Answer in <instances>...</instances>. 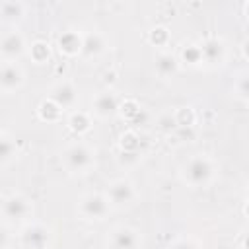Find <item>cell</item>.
Here are the masks:
<instances>
[{
	"label": "cell",
	"mask_w": 249,
	"mask_h": 249,
	"mask_svg": "<svg viewBox=\"0 0 249 249\" xmlns=\"http://www.w3.org/2000/svg\"><path fill=\"white\" fill-rule=\"evenodd\" d=\"M216 175L218 163L208 154H195L181 167V177L191 189H206L208 185H212Z\"/></svg>",
	"instance_id": "obj_1"
},
{
	"label": "cell",
	"mask_w": 249,
	"mask_h": 249,
	"mask_svg": "<svg viewBox=\"0 0 249 249\" xmlns=\"http://www.w3.org/2000/svg\"><path fill=\"white\" fill-rule=\"evenodd\" d=\"M62 165L72 175H84L95 165V152L86 142H72L62 150Z\"/></svg>",
	"instance_id": "obj_2"
},
{
	"label": "cell",
	"mask_w": 249,
	"mask_h": 249,
	"mask_svg": "<svg viewBox=\"0 0 249 249\" xmlns=\"http://www.w3.org/2000/svg\"><path fill=\"white\" fill-rule=\"evenodd\" d=\"M0 216L8 224H27L33 216V204L23 193H8L0 200Z\"/></svg>",
	"instance_id": "obj_3"
},
{
	"label": "cell",
	"mask_w": 249,
	"mask_h": 249,
	"mask_svg": "<svg viewBox=\"0 0 249 249\" xmlns=\"http://www.w3.org/2000/svg\"><path fill=\"white\" fill-rule=\"evenodd\" d=\"M111 210L109 200L101 193H86L78 202V214L89 222H101Z\"/></svg>",
	"instance_id": "obj_4"
},
{
	"label": "cell",
	"mask_w": 249,
	"mask_h": 249,
	"mask_svg": "<svg viewBox=\"0 0 249 249\" xmlns=\"http://www.w3.org/2000/svg\"><path fill=\"white\" fill-rule=\"evenodd\" d=\"M105 198L109 200L111 206H130L136 202L138 198V191L134 187L132 181L124 179V177H119V179H113L109 185H107V191H105Z\"/></svg>",
	"instance_id": "obj_5"
},
{
	"label": "cell",
	"mask_w": 249,
	"mask_h": 249,
	"mask_svg": "<svg viewBox=\"0 0 249 249\" xmlns=\"http://www.w3.org/2000/svg\"><path fill=\"white\" fill-rule=\"evenodd\" d=\"M51 239V230L41 222H27L19 231V243L23 249H47Z\"/></svg>",
	"instance_id": "obj_6"
},
{
	"label": "cell",
	"mask_w": 249,
	"mask_h": 249,
	"mask_svg": "<svg viewBox=\"0 0 249 249\" xmlns=\"http://www.w3.org/2000/svg\"><path fill=\"white\" fill-rule=\"evenodd\" d=\"M107 245L109 249H140L142 233L128 224H119L109 231Z\"/></svg>",
	"instance_id": "obj_7"
},
{
	"label": "cell",
	"mask_w": 249,
	"mask_h": 249,
	"mask_svg": "<svg viewBox=\"0 0 249 249\" xmlns=\"http://www.w3.org/2000/svg\"><path fill=\"white\" fill-rule=\"evenodd\" d=\"M119 103H121V97L113 89H103V91L95 93V97L91 99L89 115L95 117V119L107 121V119H111L119 113Z\"/></svg>",
	"instance_id": "obj_8"
},
{
	"label": "cell",
	"mask_w": 249,
	"mask_h": 249,
	"mask_svg": "<svg viewBox=\"0 0 249 249\" xmlns=\"http://www.w3.org/2000/svg\"><path fill=\"white\" fill-rule=\"evenodd\" d=\"M78 88L72 80H58L49 89V99H53L62 111H72L78 105Z\"/></svg>",
	"instance_id": "obj_9"
},
{
	"label": "cell",
	"mask_w": 249,
	"mask_h": 249,
	"mask_svg": "<svg viewBox=\"0 0 249 249\" xmlns=\"http://www.w3.org/2000/svg\"><path fill=\"white\" fill-rule=\"evenodd\" d=\"M25 51L27 43L19 31L12 29L0 37V56L4 58V62H16L19 56L25 54Z\"/></svg>",
	"instance_id": "obj_10"
},
{
	"label": "cell",
	"mask_w": 249,
	"mask_h": 249,
	"mask_svg": "<svg viewBox=\"0 0 249 249\" xmlns=\"http://www.w3.org/2000/svg\"><path fill=\"white\" fill-rule=\"evenodd\" d=\"M25 84V72L18 62L0 64V93H14Z\"/></svg>",
	"instance_id": "obj_11"
},
{
	"label": "cell",
	"mask_w": 249,
	"mask_h": 249,
	"mask_svg": "<svg viewBox=\"0 0 249 249\" xmlns=\"http://www.w3.org/2000/svg\"><path fill=\"white\" fill-rule=\"evenodd\" d=\"M200 53H202V64H208V66H220L226 62V43L216 37V35H208L204 37L200 43Z\"/></svg>",
	"instance_id": "obj_12"
},
{
	"label": "cell",
	"mask_w": 249,
	"mask_h": 249,
	"mask_svg": "<svg viewBox=\"0 0 249 249\" xmlns=\"http://www.w3.org/2000/svg\"><path fill=\"white\" fill-rule=\"evenodd\" d=\"M107 51V39L101 31L97 29H91V31H86L82 33V51H80V56L82 58H97L99 54H103Z\"/></svg>",
	"instance_id": "obj_13"
},
{
	"label": "cell",
	"mask_w": 249,
	"mask_h": 249,
	"mask_svg": "<svg viewBox=\"0 0 249 249\" xmlns=\"http://www.w3.org/2000/svg\"><path fill=\"white\" fill-rule=\"evenodd\" d=\"M56 47H58V53L66 58H72V56H80V51H82V33L78 29H64L58 39H56Z\"/></svg>",
	"instance_id": "obj_14"
},
{
	"label": "cell",
	"mask_w": 249,
	"mask_h": 249,
	"mask_svg": "<svg viewBox=\"0 0 249 249\" xmlns=\"http://www.w3.org/2000/svg\"><path fill=\"white\" fill-rule=\"evenodd\" d=\"M179 68H181V62H179L177 54L171 53V51H160L154 58V70L163 80L173 78L179 72Z\"/></svg>",
	"instance_id": "obj_15"
},
{
	"label": "cell",
	"mask_w": 249,
	"mask_h": 249,
	"mask_svg": "<svg viewBox=\"0 0 249 249\" xmlns=\"http://www.w3.org/2000/svg\"><path fill=\"white\" fill-rule=\"evenodd\" d=\"M91 124H93L91 115L86 113V111H78V109H74V111H70L68 117H66V126H68L74 134H78V136L89 132V130H91Z\"/></svg>",
	"instance_id": "obj_16"
},
{
	"label": "cell",
	"mask_w": 249,
	"mask_h": 249,
	"mask_svg": "<svg viewBox=\"0 0 249 249\" xmlns=\"http://www.w3.org/2000/svg\"><path fill=\"white\" fill-rule=\"evenodd\" d=\"M179 62L191 66V68H196L202 64V53H200V45L195 43V41H185L181 45V51L177 54Z\"/></svg>",
	"instance_id": "obj_17"
},
{
	"label": "cell",
	"mask_w": 249,
	"mask_h": 249,
	"mask_svg": "<svg viewBox=\"0 0 249 249\" xmlns=\"http://www.w3.org/2000/svg\"><path fill=\"white\" fill-rule=\"evenodd\" d=\"M19 156V146L16 138L8 132H0V165L12 163Z\"/></svg>",
	"instance_id": "obj_18"
},
{
	"label": "cell",
	"mask_w": 249,
	"mask_h": 249,
	"mask_svg": "<svg viewBox=\"0 0 249 249\" xmlns=\"http://www.w3.org/2000/svg\"><path fill=\"white\" fill-rule=\"evenodd\" d=\"M62 109L53 101V99H49V97H45L39 105H37V117L41 119V121H45V123H58L60 119H62Z\"/></svg>",
	"instance_id": "obj_19"
},
{
	"label": "cell",
	"mask_w": 249,
	"mask_h": 249,
	"mask_svg": "<svg viewBox=\"0 0 249 249\" xmlns=\"http://www.w3.org/2000/svg\"><path fill=\"white\" fill-rule=\"evenodd\" d=\"M27 53H29V56H31V60H33L35 64H47V62L53 58V49H51V45H49L45 39L33 41V43L29 45Z\"/></svg>",
	"instance_id": "obj_20"
},
{
	"label": "cell",
	"mask_w": 249,
	"mask_h": 249,
	"mask_svg": "<svg viewBox=\"0 0 249 249\" xmlns=\"http://www.w3.org/2000/svg\"><path fill=\"white\" fill-rule=\"evenodd\" d=\"M171 41V33L165 25H154L150 31H148V43L152 47H158L161 51H165V47L169 45Z\"/></svg>",
	"instance_id": "obj_21"
},
{
	"label": "cell",
	"mask_w": 249,
	"mask_h": 249,
	"mask_svg": "<svg viewBox=\"0 0 249 249\" xmlns=\"http://www.w3.org/2000/svg\"><path fill=\"white\" fill-rule=\"evenodd\" d=\"M119 113H121V117H123L124 121L134 123V121L140 119V115H142V107H140V103H138L136 99L124 97V99H121V103H119Z\"/></svg>",
	"instance_id": "obj_22"
},
{
	"label": "cell",
	"mask_w": 249,
	"mask_h": 249,
	"mask_svg": "<svg viewBox=\"0 0 249 249\" xmlns=\"http://www.w3.org/2000/svg\"><path fill=\"white\" fill-rule=\"evenodd\" d=\"M173 121L179 128H191L196 123V113L191 105H183L173 111Z\"/></svg>",
	"instance_id": "obj_23"
},
{
	"label": "cell",
	"mask_w": 249,
	"mask_h": 249,
	"mask_svg": "<svg viewBox=\"0 0 249 249\" xmlns=\"http://www.w3.org/2000/svg\"><path fill=\"white\" fill-rule=\"evenodd\" d=\"M121 154H140V136L134 130H124L119 138Z\"/></svg>",
	"instance_id": "obj_24"
},
{
	"label": "cell",
	"mask_w": 249,
	"mask_h": 249,
	"mask_svg": "<svg viewBox=\"0 0 249 249\" xmlns=\"http://www.w3.org/2000/svg\"><path fill=\"white\" fill-rule=\"evenodd\" d=\"M25 14V6L21 2H0V16L6 19H19Z\"/></svg>",
	"instance_id": "obj_25"
},
{
	"label": "cell",
	"mask_w": 249,
	"mask_h": 249,
	"mask_svg": "<svg viewBox=\"0 0 249 249\" xmlns=\"http://www.w3.org/2000/svg\"><path fill=\"white\" fill-rule=\"evenodd\" d=\"M233 95L239 101H247L249 97V84H247V74H239V78L233 82Z\"/></svg>",
	"instance_id": "obj_26"
},
{
	"label": "cell",
	"mask_w": 249,
	"mask_h": 249,
	"mask_svg": "<svg viewBox=\"0 0 249 249\" xmlns=\"http://www.w3.org/2000/svg\"><path fill=\"white\" fill-rule=\"evenodd\" d=\"M169 249H202V243H200L198 239H195V237L185 235V237L175 239V241L171 243Z\"/></svg>",
	"instance_id": "obj_27"
},
{
	"label": "cell",
	"mask_w": 249,
	"mask_h": 249,
	"mask_svg": "<svg viewBox=\"0 0 249 249\" xmlns=\"http://www.w3.org/2000/svg\"><path fill=\"white\" fill-rule=\"evenodd\" d=\"M160 128L161 130H171V128H175L177 124H175V121H173V113H167V115H163L161 119H160Z\"/></svg>",
	"instance_id": "obj_28"
},
{
	"label": "cell",
	"mask_w": 249,
	"mask_h": 249,
	"mask_svg": "<svg viewBox=\"0 0 249 249\" xmlns=\"http://www.w3.org/2000/svg\"><path fill=\"white\" fill-rule=\"evenodd\" d=\"M10 241H12V235H10V231H8V228L0 224V249H8V245H10Z\"/></svg>",
	"instance_id": "obj_29"
},
{
	"label": "cell",
	"mask_w": 249,
	"mask_h": 249,
	"mask_svg": "<svg viewBox=\"0 0 249 249\" xmlns=\"http://www.w3.org/2000/svg\"><path fill=\"white\" fill-rule=\"evenodd\" d=\"M237 249H247V231L241 230L237 235Z\"/></svg>",
	"instance_id": "obj_30"
},
{
	"label": "cell",
	"mask_w": 249,
	"mask_h": 249,
	"mask_svg": "<svg viewBox=\"0 0 249 249\" xmlns=\"http://www.w3.org/2000/svg\"><path fill=\"white\" fill-rule=\"evenodd\" d=\"M115 78H117V74H115L113 70H109V72H105V74H103V82H105V84H113V82H115Z\"/></svg>",
	"instance_id": "obj_31"
}]
</instances>
